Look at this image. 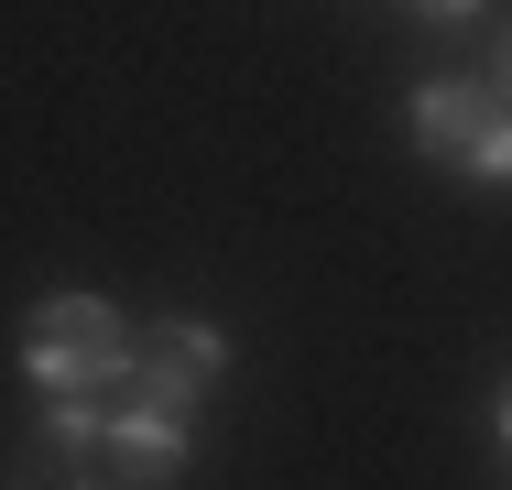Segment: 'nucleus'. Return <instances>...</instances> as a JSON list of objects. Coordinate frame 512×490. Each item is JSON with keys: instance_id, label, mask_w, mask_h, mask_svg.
Returning <instances> with one entry per match:
<instances>
[{"instance_id": "4", "label": "nucleus", "mask_w": 512, "mask_h": 490, "mask_svg": "<svg viewBox=\"0 0 512 490\" xmlns=\"http://www.w3.org/2000/svg\"><path fill=\"white\" fill-rule=\"evenodd\" d=\"M229 382V338L207 327V316H153L142 327V360H131V392H153V403H186L207 414V392Z\"/></svg>"}, {"instance_id": "5", "label": "nucleus", "mask_w": 512, "mask_h": 490, "mask_svg": "<svg viewBox=\"0 0 512 490\" xmlns=\"http://www.w3.org/2000/svg\"><path fill=\"white\" fill-rule=\"evenodd\" d=\"M414 22H425V33H469V22H480V11H491V0H404Z\"/></svg>"}, {"instance_id": "7", "label": "nucleus", "mask_w": 512, "mask_h": 490, "mask_svg": "<svg viewBox=\"0 0 512 490\" xmlns=\"http://www.w3.org/2000/svg\"><path fill=\"white\" fill-rule=\"evenodd\" d=\"M491 447H502V469H512V382L491 392Z\"/></svg>"}, {"instance_id": "6", "label": "nucleus", "mask_w": 512, "mask_h": 490, "mask_svg": "<svg viewBox=\"0 0 512 490\" xmlns=\"http://www.w3.org/2000/svg\"><path fill=\"white\" fill-rule=\"evenodd\" d=\"M480 77H491V98H512V22L491 33V66H480Z\"/></svg>"}, {"instance_id": "8", "label": "nucleus", "mask_w": 512, "mask_h": 490, "mask_svg": "<svg viewBox=\"0 0 512 490\" xmlns=\"http://www.w3.org/2000/svg\"><path fill=\"white\" fill-rule=\"evenodd\" d=\"M55 490H120V480H109V469H66Z\"/></svg>"}, {"instance_id": "1", "label": "nucleus", "mask_w": 512, "mask_h": 490, "mask_svg": "<svg viewBox=\"0 0 512 490\" xmlns=\"http://www.w3.org/2000/svg\"><path fill=\"white\" fill-rule=\"evenodd\" d=\"M131 360H142V327L109 294L55 284L22 305V382H33V403H120Z\"/></svg>"}, {"instance_id": "3", "label": "nucleus", "mask_w": 512, "mask_h": 490, "mask_svg": "<svg viewBox=\"0 0 512 490\" xmlns=\"http://www.w3.org/2000/svg\"><path fill=\"white\" fill-rule=\"evenodd\" d=\"M186 458H197V414H186V403H153V392H120V403H109L99 469L120 490H175Z\"/></svg>"}, {"instance_id": "2", "label": "nucleus", "mask_w": 512, "mask_h": 490, "mask_svg": "<svg viewBox=\"0 0 512 490\" xmlns=\"http://www.w3.org/2000/svg\"><path fill=\"white\" fill-rule=\"evenodd\" d=\"M404 131L425 164H447L469 186H512V98H491V77H425L404 98Z\"/></svg>"}]
</instances>
